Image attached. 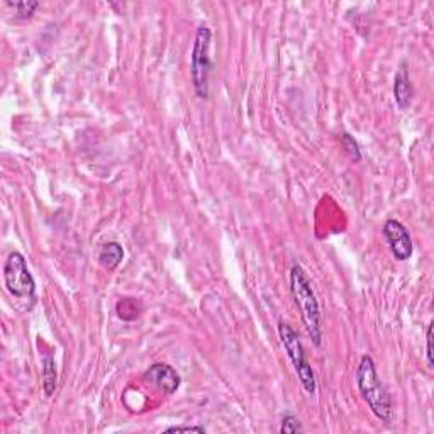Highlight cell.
<instances>
[{
  "label": "cell",
  "mask_w": 434,
  "mask_h": 434,
  "mask_svg": "<svg viewBox=\"0 0 434 434\" xmlns=\"http://www.w3.org/2000/svg\"><path fill=\"white\" fill-rule=\"evenodd\" d=\"M41 365H43V391L48 397H53V393L56 392V383H58L55 355L49 351L43 353Z\"/></svg>",
  "instance_id": "cell-10"
},
{
  "label": "cell",
  "mask_w": 434,
  "mask_h": 434,
  "mask_svg": "<svg viewBox=\"0 0 434 434\" xmlns=\"http://www.w3.org/2000/svg\"><path fill=\"white\" fill-rule=\"evenodd\" d=\"M143 380L165 393H175L180 387V375L167 363H155L145 371Z\"/></svg>",
  "instance_id": "cell-7"
},
{
  "label": "cell",
  "mask_w": 434,
  "mask_h": 434,
  "mask_svg": "<svg viewBox=\"0 0 434 434\" xmlns=\"http://www.w3.org/2000/svg\"><path fill=\"white\" fill-rule=\"evenodd\" d=\"M6 4L14 11L16 19H31L34 16V12L39 9V2H36V0H21V2L7 0Z\"/></svg>",
  "instance_id": "cell-11"
},
{
  "label": "cell",
  "mask_w": 434,
  "mask_h": 434,
  "mask_svg": "<svg viewBox=\"0 0 434 434\" xmlns=\"http://www.w3.org/2000/svg\"><path fill=\"white\" fill-rule=\"evenodd\" d=\"M356 386L363 397L366 405L370 407L375 418L383 420V423H391L392 420V399L388 393L387 387L383 386L382 380L378 378L377 368H375V361L371 356H361L360 363L356 368Z\"/></svg>",
  "instance_id": "cell-2"
},
{
  "label": "cell",
  "mask_w": 434,
  "mask_h": 434,
  "mask_svg": "<svg viewBox=\"0 0 434 434\" xmlns=\"http://www.w3.org/2000/svg\"><path fill=\"white\" fill-rule=\"evenodd\" d=\"M280 433L281 434H297V433H304V426L301 423V419L297 418V415L287 413L281 418V426H280Z\"/></svg>",
  "instance_id": "cell-13"
},
{
  "label": "cell",
  "mask_w": 434,
  "mask_h": 434,
  "mask_svg": "<svg viewBox=\"0 0 434 434\" xmlns=\"http://www.w3.org/2000/svg\"><path fill=\"white\" fill-rule=\"evenodd\" d=\"M433 328L434 324L431 322V324L428 326V333H426V341H428V350H426V356H428V365L434 366V358H433Z\"/></svg>",
  "instance_id": "cell-15"
},
{
  "label": "cell",
  "mask_w": 434,
  "mask_h": 434,
  "mask_svg": "<svg viewBox=\"0 0 434 434\" xmlns=\"http://www.w3.org/2000/svg\"><path fill=\"white\" fill-rule=\"evenodd\" d=\"M141 311V304L136 301V299H123V301L118 302V316L124 321H133L140 316Z\"/></svg>",
  "instance_id": "cell-12"
},
{
  "label": "cell",
  "mask_w": 434,
  "mask_h": 434,
  "mask_svg": "<svg viewBox=\"0 0 434 434\" xmlns=\"http://www.w3.org/2000/svg\"><path fill=\"white\" fill-rule=\"evenodd\" d=\"M383 238H386L388 248L397 262H407L414 253L413 238H410L409 229L397 219H387L382 227Z\"/></svg>",
  "instance_id": "cell-6"
},
{
  "label": "cell",
  "mask_w": 434,
  "mask_h": 434,
  "mask_svg": "<svg viewBox=\"0 0 434 434\" xmlns=\"http://www.w3.org/2000/svg\"><path fill=\"white\" fill-rule=\"evenodd\" d=\"M124 258V249L123 246L115 241H110V243H102L97 249V259L100 263L102 268L105 270L113 272L120 265Z\"/></svg>",
  "instance_id": "cell-9"
},
{
  "label": "cell",
  "mask_w": 434,
  "mask_h": 434,
  "mask_svg": "<svg viewBox=\"0 0 434 434\" xmlns=\"http://www.w3.org/2000/svg\"><path fill=\"white\" fill-rule=\"evenodd\" d=\"M341 141H343L344 150L348 151V155L351 156L353 161H361L360 146H358V143L355 140H353V136H350V134H348V133H343L341 134Z\"/></svg>",
  "instance_id": "cell-14"
},
{
  "label": "cell",
  "mask_w": 434,
  "mask_h": 434,
  "mask_svg": "<svg viewBox=\"0 0 434 434\" xmlns=\"http://www.w3.org/2000/svg\"><path fill=\"white\" fill-rule=\"evenodd\" d=\"M413 97H414V88L413 83H410L409 71H407L405 66L402 65L399 71H397L396 80H393V98H396L399 109L405 110L409 109L410 104H413Z\"/></svg>",
  "instance_id": "cell-8"
},
{
  "label": "cell",
  "mask_w": 434,
  "mask_h": 434,
  "mask_svg": "<svg viewBox=\"0 0 434 434\" xmlns=\"http://www.w3.org/2000/svg\"><path fill=\"white\" fill-rule=\"evenodd\" d=\"M290 292H292L295 306L301 311V317L306 331L314 343V346L321 348L322 344V328H321V307L317 295L312 287V280L309 279L306 270L294 263L290 268Z\"/></svg>",
  "instance_id": "cell-1"
},
{
  "label": "cell",
  "mask_w": 434,
  "mask_h": 434,
  "mask_svg": "<svg viewBox=\"0 0 434 434\" xmlns=\"http://www.w3.org/2000/svg\"><path fill=\"white\" fill-rule=\"evenodd\" d=\"M4 284L7 292L19 301L36 302V281L29 272L26 258L19 252H12L4 263Z\"/></svg>",
  "instance_id": "cell-5"
},
{
  "label": "cell",
  "mask_w": 434,
  "mask_h": 434,
  "mask_svg": "<svg viewBox=\"0 0 434 434\" xmlns=\"http://www.w3.org/2000/svg\"><path fill=\"white\" fill-rule=\"evenodd\" d=\"M182 431H195V433H205L207 429L202 426H172L168 429H165V433H182Z\"/></svg>",
  "instance_id": "cell-16"
},
{
  "label": "cell",
  "mask_w": 434,
  "mask_h": 434,
  "mask_svg": "<svg viewBox=\"0 0 434 434\" xmlns=\"http://www.w3.org/2000/svg\"><path fill=\"white\" fill-rule=\"evenodd\" d=\"M210 41H212V31L207 26H200L195 33L194 49H192V83H194L195 95L200 100L209 97V73L212 70L210 61Z\"/></svg>",
  "instance_id": "cell-4"
},
{
  "label": "cell",
  "mask_w": 434,
  "mask_h": 434,
  "mask_svg": "<svg viewBox=\"0 0 434 434\" xmlns=\"http://www.w3.org/2000/svg\"><path fill=\"white\" fill-rule=\"evenodd\" d=\"M279 336L281 346H284V350L287 351L290 361H292L295 373H297L299 380H301L304 391H306L309 396H314L317 391L316 375L312 366L309 365L306 358V350H304V344L301 341L299 333L289 324V322L279 321Z\"/></svg>",
  "instance_id": "cell-3"
}]
</instances>
